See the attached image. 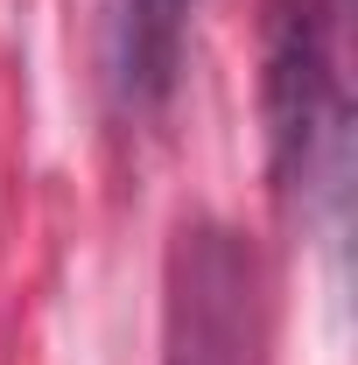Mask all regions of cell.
Listing matches in <instances>:
<instances>
[{"mask_svg": "<svg viewBox=\"0 0 358 365\" xmlns=\"http://www.w3.org/2000/svg\"><path fill=\"white\" fill-rule=\"evenodd\" d=\"M260 274L246 239L225 225H183L169 253V330L162 365H253Z\"/></svg>", "mask_w": 358, "mask_h": 365, "instance_id": "obj_1", "label": "cell"}, {"mask_svg": "<svg viewBox=\"0 0 358 365\" xmlns=\"http://www.w3.org/2000/svg\"><path fill=\"white\" fill-rule=\"evenodd\" d=\"M183 21H190V0H113V21H106V63H113V85L134 113H155L183 71Z\"/></svg>", "mask_w": 358, "mask_h": 365, "instance_id": "obj_3", "label": "cell"}, {"mask_svg": "<svg viewBox=\"0 0 358 365\" xmlns=\"http://www.w3.org/2000/svg\"><path fill=\"white\" fill-rule=\"evenodd\" d=\"M337 120V71L310 0H267V140L274 176L295 182L316 169V140Z\"/></svg>", "mask_w": 358, "mask_h": 365, "instance_id": "obj_2", "label": "cell"}]
</instances>
